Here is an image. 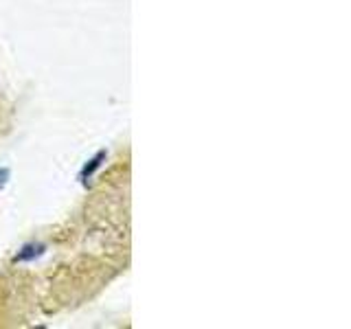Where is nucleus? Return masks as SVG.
<instances>
[{
    "instance_id": "1",
    "label": "nucleus",
    "mask_w": 351,
    "mask_h": 329,
    "mask_svg": "<svg viewBox=\"0 0 351 329\" xmlns=\"http://www.w3.org/2000/svg\"><path fill=\"white\" fill-rule=\"evenodd\" d=\"M44 255V244H27V246H22V250H18V255H16V259L14 261H33V259H38V257H42Z\"/></svg>"
},
{
    "instance_id": "3",
    "label": "nucleus",
    "mask_w": 351,
    "mask_h": 329,
    "mask_svg": "<svg viewBox=\"0 0 351 329\" xmlns=\"http://www.w3.org/2000/svg\"><path fill=\"white\" fill-rule=\"evenodd\" d=\"M7 178H9V169H3V171H0V186L7 184Z\"/></svg>"
},
{
    "instance_id": "2",
    "label": "nucleus",
    "mask_w": 351,
    "mask_h": 329,
    "mask_svg": "<svg viewBox=\"0 0 351 329\" xmlns=\"http://www.w3.org/2000/svg\"><path fill=\"white\" fill-rule=\"evenodd\" d=\"M101 160H106V151H99L93 160H88V164H84V169H82V173H80V180L86 182V178H90V175H93L99 167H101Z\"/></svg>"
}]
</instances>
